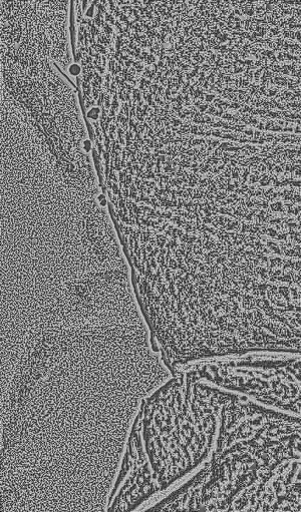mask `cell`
Listing matches in <instances>:
<instances>
[{
    "label": "cell",
    "mask_w": 301,
    "mask_h": 512,
    "mask_svg": "<svg viewBox=\"0 0 301 512\" xmlns=\"http://www.w3.org/2000/svg\"><path fill=\"white\" fill-rule=\"evenodd\" d=\"M97 200L102 208H105L107 206V198L104 195L100 194Z\"/></svg>",
    "instance_id": "2"
},
{
    "label": "cell",
    "mask_w": 301,
    "mask_h": 512,
    "mask_svg": "<svg viewBox=\"0 0 301 512\" xmlns=\"http://www.w3.org/2000/svg\"><path fill=\"white\" fill-rule=\"evenodd\" d=\"M100 114H101L100 109L94 108L88 112V118L93 121H97L99 119Z\"/></svg>",
    "instance_id": "1"
}]
</instances>
